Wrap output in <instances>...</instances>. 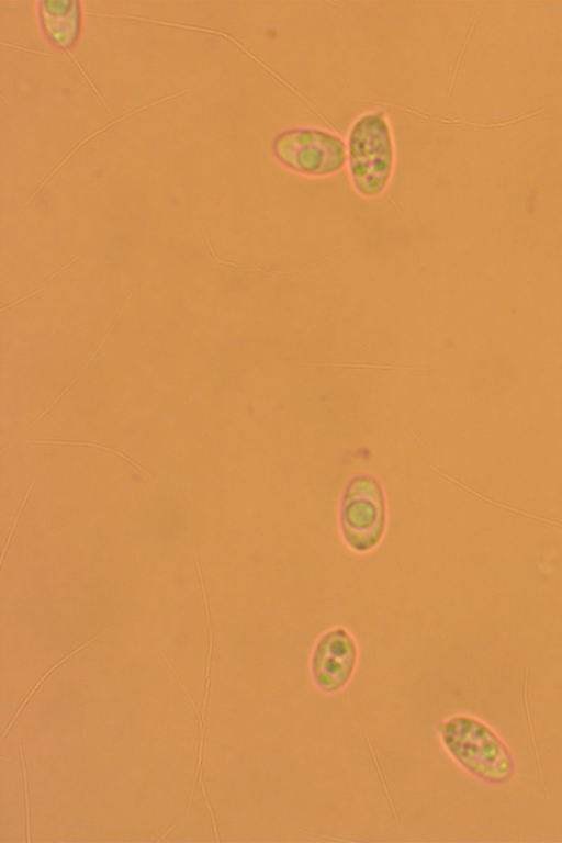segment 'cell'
<instances>
[{
    "instance_id": "cell-3",
    "label": "cell",
    "mask_w": 562,
    "mask_h": 843,
    "mask_svg": "<svg viewBox=\"0 0 562 843\" xmlns=\"http://www.w3.org/2000/svg\"><path fill=\"white\" fill-rule=\"evenodd\" d=\"M367 125L368 139L357 133V139H352V160L355 173H359L364 167L369 165L373 169V175L376 184L383 182V177L389 168L390 160V142L387 132L384 131L381 123H375L373 139L372 138V122ZM369 175V172H368Z\"/></svg>"
},
{
    "instance_id": "cell-2",
    "label": "cell",
    "mask_w": 562,
    "mask_h": 843,
    "mask_svg": "<svg viewBox=\"0 0 562 843\" xmlns=\"http://www.w3.org/2000/svg\"><path fill=\"white\" fill-rule=\"evenodd\" d=\"M357 662V649L344 630L326 633L316 644L311 659V674L323 693L334 694L350 679Z\"/></svg>"
},
{
    "instance_id": "cell-1",
    "label": "cell",
    "mask_w": 562,
    "mask_h": 843,
    "mask_svg": "<svg viewBox=\"0 0 562 843\" xmlns=\"http://www.w3.org/2000/svg\"><path fill=\"white\" fill-rule=\"evenodd\" d=\"M451 756L468 772L486 780H506L513 771L509 753L494 733L475 719L457 717L440 728Z\"/></svg>"
}]
</instances>
